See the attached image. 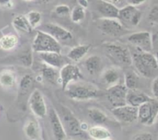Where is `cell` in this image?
Returning <instances> with one entry per match:
<instances>
[{
  "label": "cell",
  "instance_id": "8992f818",
  "mask_svg": "<svg viewBox=\"0 0 158 140\" xmlns=\"http://www.w3.org/2000/svg\"><path fill=\"white\" fill-rule=\"evenodd\" d=\"M137 112V120L145 126L154 124L158 114V100L152 98L150 101L140 105Z\"/></svg>",
  "mask_w": 158,
  "mask_h": 140
},
{
  "label": "cell",
  "instance_id": "d590c367",
  "mask_svg": "<svg viewBox=\"0 0 158 140\" xmlns=\"http://www.w3.org/2000/svg\"><path fill=\"white\" fill-rule=\"evenodd\" d=\"M148 18L151 22L158 24V5L154 6L151 9L149 15H148Z\"/></svg>",
  "mask_w": 158,
  "mask_h": 140
},
{
  "label": "cell",
  "instance_id": "44dd1931",
  "mask_svg": "<svg viewBox=\"0 0 158 140\" xmlns=\"http://www.w3.org/2000/svg\"><path fill=\"white\" fill-rule=\"evenodd\" d=\"M89 49H90V46L89 45L81 44L74 46L67 53V58L72 60L73 62H77L86 56V55L89 51Z\"/></svg>",
  "mask_w": 158,
  "mask_h": 140
},
{
  "label": "cell",
  "instance_id": "5bb4252c",
  "mask_svg": "<svg viewBox=\"0 0 158 140\" xmlns=\"http://www.w3.org/2000/svg\"><path fill=\"white\" fill-rule=\"evenodd\" d=\"M111 112L114 117L122 122L132 123L137 120L138 109L128 104L114 108Z\"/></svg>",
  "mask_w": 158,
  "mask_h": 140
},
{
  "label": "cell",
  "instance_id": "e575fe53",
  "mask_svg": "<svg viewBox=\"0 0 158 140\" xmlns=\"http://www.w3.org/2000/svg\"><path fill=\"white\" fill-rule=\"evenodd\" d=\"M131 140H155L154 135L151 132H139L132 137Z\"/></svg>",
  "mask_w": 158,
  "mask_h": 140
},
{
  "label": "cell",
  "instance_id": "ee69618b",
  "mask_svg": "<svg viewBox=\"0 0 158 140\" xmlns=\"http://www.w3.org/2000/svg\"><path fill=\"white\" fill-rule=\"evenodd\" d=\"M40 1L43 3H48V2H50L52 1V0H40Z\"/></svg>",
  "mask_w": 158,
  "mask_h": 140
},
{
  "label": "cell",
  "instance_id": "8fae6325",
  "mask_svg": "<svg viewBox=\"0 0 158 140\" xmlns=\"http://www.w3.org/2000/svg\"><path fill=\"white\" fill-rule=\"evenodd\" d=\"M29 106L35 116L44 118L48 113L43 93L39 89H35L29 98Z\"/></svg>",
  "mask_w": 158,
  "mask_h": 140
},
{
  "label": "cell",
  "instance_id": "52a82bcc",
  "mask_svg": "<svg viewBox=\"0 0 158 140\" xmlns=\"http://www.w3.org/2000/svg\"><path fill=\"white\" fill-rule=\"evenodd\" d=\"M83 78L80 68L74 64H65L59 71V84L61 85L63 90L66 89L70 83L80 81Z\"/></svg>",
  "mask_w": 158,
  "mask_h": 140
},
{
  "label": "cell",
  "instance_id": "f546056e",
  "mask_svg": "<svg viewBox=\"0 0 158 140\" xmlns=\"http://www.w3.org/2000/svg\"><path fill=\"white\" fill-rule=\"evenodd\" d=\"M70 18L73 22L79 23L83 21L86 17V10L82 6L77 5L70 11Z\"/></svg>",
  "mask_w": 158,
  "mask_h": 140
},
{
  "label": "cell",
  "instance_id": "d6a6232c",
  "mask_svg": "<svg viewBox=\"0 0 158 140\" xmlns=\"http://www.w3.org/2000/svg\"><path fill=\"white\" fill-rule=\"evenodd\" d=\"M70 8H69V6L64 4L58 5L55 7L54 9V12L56 13V15H57L58 16L63 17L66 16V15H68L70 14Z\"/></svg>",
  "mask_w": 158,
  "mask_h": 140
},
{
  "label": "cell",
  "instance_id": "c3c4849f",
  "mask_svg": "<svg viewBox=\"0 0 158 140\" xmlns=\"http://www.w3.org/2000/svg\"><path fill=\"white\" fill-rule=\"evenodd\" d=\"M68 140H71V139H68Z\"/></svg>",
  "mask_w": 158,
  "mask_h": 140
},
{
  "label": "cell",
  "instance_id": "7dc6e473",
  "mask_svg": "<svg viewBox=\"0 0 158 140\" xmlns=\"http://www.w3.org/2000/svg\"><path fill=\"white\" fill-rule=\"evenodd\" d=\"M105 140H112V139H110V138H107V139H105Z\"/></svg>",
  "mask_w": 158,
  "mask_h": 140
},
{
  "label": "cell",
  "instance_id": "4fadbf2b",
  "mask_svg": "<svg viewBox=\"0 0 158 140\" xmlns=\"http://www.w3.org/2000/svg\"><path fill=\"white\" fill-rule=\"evenodd\" d=\"M41 31L49 34L60 43L67 42L73 39V35L69 30L55 23H46L43 25Z\"/></svg>",
  "mask_w": 158,
  "mask_h": 140
},
{
  "label": "cell",
  "instance_id": "ffe728a7",
  "mask_svg": "<svg viewBox=\"0 0 158 140\" xmlns=\"http://www.w3.org/2000/svg\"><path fill=\"white\" fill-rule=\"evenodd\" d=\"M120 72L117 68L110 67L103 70L102 73V81L109 87L120 83Z\"/></svg>",
  "mask_w": 158,
  "mask_h": 140
},
{
  "label": "cell",
  "instance_id": "ac0fdd59",
  "mask_svg": "<svg viewBox=\"0 0 158 140\" xmlns=\"http://www.w3.org/2000/svg\"><path fill=\"white\" fill-rule=\"evenodd\" d=\"M40 59L43 64L52 66L56 69H60L63 66V58L60 52H46L39 53Z\"/></svg>",
  "mask_w": 158,
  "mask_h": 140
},
{
  "label": "cell",
  "instance_id": "603a6c76",
  "mask_svg": "<svg viewBox=\"0 0 158 140\" xmlns=\"http://www.w3.org/2000/svg\"><path fill=\"white\" fill-rule=\"evenodd\" d=\"M12 24L15 30L24 33H30L33 29L29 24L26 15H18L14 17Z\"/></svg>",
  "mask_w": 158,
  "mask_h": 140
},
{
  "label": "cell",
  "instance_id": "9c48e42d",
  "mask_svg": "<svg viewBox=\"0 0 158 140\" xmlns=\"http://www.w3.org/2000/svg\"><path fill=\"white\" fill-rule=\"evenodd\" d=\"M127 91V88L124 84L117 83L108 87L106 93V98L114 108L124 106L127 104L126 98Z\"/></svg>",
  "mask_w": 158,
  "mask_h": 140
},
{
  "label": "cell",
  "instance_id": "2e32d148",
  "mask_svg": "<svg viewBox=\"0 0 158 140\" xmlns=\"http://www.w3.org/2000/svg\"><path fill=\"white\" fill-rule=\"evenodd\" d=\"M96 9L101 18H118L119 7L106 0H97Z\"/></svg>",
  "mask_w": 158,
  "mask_h": 140
},
{
  "label": "cell",
  "instance_id": "83f0119b",
  "mask_svg": "<svg viewBox=\"0 0 158 140\" xmlns=\"http://www.w3.org/2000/svg\"><path fill=\"white\" fill-rule=\"evenodd\" d=\"M88 117L96 124H103L107 121L108 118L106 114L100 109L97 108H89L88 109Z\"/></svg>",
  "mask_w": 158,
  "mask_h": 140
},
{
  "label": "cell",
  "instance_id": "484cf974",
  "mask_svg": "<svg viewBox=\"0 0 158 140\" xmlns=\"http://www.w3.org/2000/svg\"><path fill=\"white\" fill-rule=\"evenodd\" d=\"M25 134L29 139L37 140L40 136V129L38 123L35 120H29L23 128Z\"/></svg>",
  "mask_w": 158,
  "mask_h": 140
},
{
  "label": "cell",
  "instance_id": "e0dca14e",
  "mask_svg": "<svg viewBox=\"0 0 158 140\" xmlns=\"http://www.w3.org/2000/svg\"><path fill=\"white\" fill-rule=\"evenodd\" d=\"M151 99H152L151 97H150L143 92L138 90L137 89H128L126 98L127 104L137 108L140 105L150 101Z\"/></svg>",
  "mask_w": 158,
  "mask_h": 140
},
{
  "label": "cell",
  "instance_id": "ba28073f",
  "mask_svg": "<svg viewBox=\"0 0 158 140\" xmlns=\"http://www.w3.org/2000/svg\"><path fill=\"white\" fill-rule=\"evenodd\" d=\"M127 41L136 49L143 52H152L154 49L153 38L151 32L147 31L136 32L127 37Z\"/></svg>",
  "mask_w": 158,
  "mask_h": 140
},
{
  "label": "cell",
  "instance_id": "d4e9b609",
  "mask_svg": "<svg viewBox=\"0 0 158 140\" xmlns=\"http://www.w3.org/2000/svg\"><path fill=\"white\" fill-rule=\"evenodd\" d=\"M88 132L91 138L95 140H105L110 138L111 133L106 128L101 126H94L89 128Z\"/></svg>",
  "mask_w": 158,
  "mask_h": 140
},
{
  "label": "cell",
  "instance_id": "4dcf8cb0",
  "mask_svg": "<svg viewBox=\"0 0 158 140\" xmlns=\"http://www.w3.org/2000/svg\"><path fill=\"white\" fill-rule=\"evenodd\" d=\"M29 24L32 29L38 27L42 21V15L40 12L36 10H32L26 15Z\"/></svg>",
  "mask_w": 158,
  "mask_h": 140
},
{
  "label": "cell",
  "instance_id": "f35d334b",
  "mask_svg": "<svg viewBox=\"0 0 158 140\" xmlns=\"http://www.w3.org/2000/svg\"><path fill=\"white\" fill-rule=\"evenodd\" d=\"M78 1V5L79 6H82L83 8H84L85 9L88 7L89 6V2L88 0H77Z\"/></svg>",
  "mask_w": 158,
  "mask_h": 140
},
{
  "label": "cell",
  "instance_id": "1f68e13d",
  "mask_svg": "<svg viewBox=\"0 0 158 140\" xmlns=\"http://www.w3.org/2000/svg\"><path fill=\"white\" fill-rule=\"evenodd\" d=\"M19 61L26 67H30L32 64V55L30 50L23 52L19 55Z\"/></svg>",
  "mask_w": 158,
  "mask_h": 140
},
{
  "label": "cell",
  "instance_id": "836d02e7",
  "mask_svg": "<svg viewBox=\"0 0 158 140\" xmlns=\"http://www.w3.org/2000/svg\"><path fill=\"white\" fill-rule=\"evenodd\" d=\"M32 82H33V78L32 77V75H29V74H26L24 76L22 77L21 80H20V89H23V90H26L32 86Z\"/></svg>",
  "mask_w": 158,
  "mask_h": 140
},
{
  "label": "cell",
  "instance_id": "3957f363",
  "mask_svg": "<svg viewBox=\"0 0 158 140\" xmlns=\"http://www.w3.org/2000/svg\"><path fill=\"white\" fill-rule=\"evenodd\" d=\"M103 49L110 60L118 67H129L132 65L131 52L126 46L117 43H106Z\"/></svg>",
  "mask_w": 158,
  "mask_h": 140
},
{
  "label": "cell",
  "instance_id": "b9f144b4",
  "mask_svg": "<svg viewBox=\"0 0 158 140\" xmlns=\"http://www.w3.org/2000/svg\"><path fill=\"white\" fill-rule=\"evenodd\" d=\"M80 128H81V129L83 131V132H85V131H88V129H89L88 125L85 122H80Z\"/></svg>",
  "mask_w": 158,
  "mask_h": 140
},
{
  "label": "cell",
  "instance_id": "7bdbcfd3",
  "mask_svg": "<svg viewBox=\"0 0 158 140\" xmlns=\"http://www.w3.org/2000/svg\"><path fill=\"white\" fill-rule=\"evenodd\" d=\"M154 124H155L156 129H157V130L158 131V114L157 115V118H156V119H155V122H154Z\"/></svg>",
  "mask_w": 158,
  "mask_h": 140
},
{
  "label": "cell",
  "instance_id": "74e56055",
  "mask_svg": "<svg viewBox=\"0 0 158 140\" xmlns=\"http://www.w3.org/2000/svg\"><path fill=\"white\" fill-rule=\"evenodd\" d=\"M147 0H127V5H131V6H137L143 4L146 2Z\"/></svg>",
  "mask_w": 158,
  "mask_h": 140
},
{
  "label": "cell",
  "instance_id": "4316f807",
  "mask_svg": "<svg viewBox=\"0 0 158 140\" xmlns=\"http://www.w3.org/2000/svg\"><path fill=\"white\" fill-rule=\"evenodd\" d=\"M19 42V38L15 34H7L0 38V48L4 51L15 49Z\"/></svg>",
  "mask_w": 158,
  "mask_h": 140
},
{
  "label": "cell",
  "instance_id": "cb8c5ba5",
  "mask_svg": "<svg viewBox=\"0 0 158 140\" xmlns=\"http://www.w3.org/2000/svg\"><path fill=\"white\" fill-rule=\"evenodd\" d=\"M41 75L43 78L49 83L56 85L59 82V72L57 69L43 64V68L41 69Z\"/></svg>",
  "mask_w": 158,
  "mask_h": 140
},
{
  "label": "cell",
  "instance_id": "7402d4cb",
  "mask_svg": "<svg viewBox=\"0 0 158 140\" xmlns=\"http://www.w3.org/2000/svg\"><path fill=\"white\" fill-rule=\"evenodd\" d=\"M16 83V76L12 69H4L0 72V86L5 89L12 88Z\"/></svg>",
  "mask_w": 158,
  "mask_h": 140
},
{
  "label": "cell",
  "instance_id": "f6af8a7d",
  "mask_svg": "<svg viewBox=\"0 0 158 140\" xmlns=\"http://www.w3.org/2000/svg\"><path fill=\"white\" fill-rule=\"evenodd\" d=\"M155 56H156V58H157V62H158V49H157V52H156V55H155Z\"/></svg>",
  "mask_w": 158,
  "mask_h": 140
},
{
  "label": "cell",
  "instance_id": "ab89813d",
  "mask_svg": "<svg viewBox=\"0 0 158 140\" xmlns=\"http://www.w3.org/2000/svg\"><path fill=\"white\" fill-rule=\"evenodd\" d=\"M12 0H0V6H8L12 3Z\"/></svg>",
  "mask_w": 158,
  "mask_h": 140
},
{
  "label": "cell",
  "instance_id": "9a60e30c",
  "mask_svg": "<svg viewBox=\"0 0 158 140\" xmlns=\"http://www.w3.org/2000/svg\"><path fill=\"white\" fill-rule=\"evenodd\" d=\"M47 114L53 136L56 140H64L66 137V133L59 114L54 109H49Z\"/></svg>",
  "mask_w": 158,
  "mask_h": 140
},
{
  "label": "cell",
  "instance_id": "8d00e7d4",
  "mask_svg": "<svg viewBox=\"0 0 158 140\" xmlns=\"http://www.w3.org/2000/svg\"><path fill=\"white\" fill-rule=\"evenodd\" d=\"M152 93L154 98L158 100V77L154 78L152 83Z\"/></svg>",
  "mask_w": 158,
  "mask_h": 140
},
{
  "label": "cell",
  "instance_id": "bcb514c9",
  "mask_svg": "<svg viewBox=\"0 0 158 140\" xmlns=\"http://www.w3.org/2000/svg\"><path fill=\"white\" fill-rule=\"evenodd\" d=\"M25 2H31V1H33V0H23Z\"/></svg>",
  "mask_w": 158,
  "mask_h": 140
},
{
  "label": "cell",
  "instance_id": "277c9868",
  "mask_svg": "<svg viewBox=\"0 0 158 140\" xmlns=\"http://www.w3.org/2000/svg\"><path fill=\"white\" fill-rule=\"evenodd\" d=\"M32 49L37 53L46 52H61V44L49 34L37 30L32 41Z\"/></svg>",
  "mask_w": 158,
  "mask_h": 140
},
{
  "label": "cell",
  "instance_id": "d6986e66",
  "mask_svg": "<svg viewBox=\"0 0 158 140\" xmlns=\"http://www.w3.org/2000/svg\"><path fill=\"white\" fill-rule=\"evenodd\" d=\"M84 66L89 75H95L103 69V61L99 55H92L85 60Z\"/></svg>",
  "mask_w": 158,
  "mask_h": 140
},
{
  "label": "cell",
  "instance_id": "6da1fadb",
  "mask_svg": "<svg viewBox=\"0 0 158 140\" xmlns=\"http://www.w3.org/2000/svg\"><path fill=\"white\" fill-rule=\"evenodd\" d=\"M137 50L131 53L132 64L140 75L151 78L158 69V62L155 55L151 52Z\"/></svg>",
  "mask_w": 158,
  "mask_h": 140
},
{
  "label": "cell",
  "instance_id": "60d3db41",
  "mask_svg": "<svg viewBox=\"0 0 158 140\" xmlns=\"http://www.w3.org/2000/svg\"><path fill=\"white\" fill-rule=\"evenodd\" d=\"M106 1L112 3V4L115 5V6H117L118 7V6L123 2V0H106Z\"/></svg>",
  "mask_w": 158,
  "mask_h": 140
},
{
  "label": "cell",
  "instance_id": "7a4b0ae2",
  "mask_svg": "<svg viewBox=\"0 0 158 140\" xmlns=\"http://www.w3.org/2000/svg\"><path fill=\"white\" fill-rule=\"evenodd\" d=\"M64 91L69 98L77 101L93 99L102 95V92L95 86L79 81L70 83Z\"/></svg>",
  "mask_w": 158,
  "mask_h": 140
},
{
  "label": "cell",
  "instance_id": "681fc988",
  "mask_svg": "<svg viewBox=\"0 0 158 140\" xmlns=\"http://www.w3.org/2000/svg\"><path fill=\"white\" fill-rule=\"evenodd\" d=\"M89 140H91V139H89Z\"/></svg>",
  "mask_w": 158,
  "mask_h": 140
},
{
  "label": "cell",
  "instance_id": "30bf717a",
  "mask_svg": "<svg viewBox=\"0 0 158 140\" xmlns=\"http://www.w3.org/2000/svg\"><path fill=\"white\" fill-rule=\"evenodd\" d=\"M142 18V12L137 8V6L127 5L119 9L117 19L122 24L137 26L140 23Z\"/></svg>",
  "mask_w": 158,
  "mask_h": 140
},
{
  "label": "cell",
  "instance_id": "5b68a950",
  "mask_svg": "<svg viewBox=\"0 0 158 140\" xmlns=\"http://www.w3.org/2000/svg\"><path fill=\"white\" fill-rule=\"evenodd\" d=\"M61 121L66 131V135L70 136H83L85 132L80 128V122L77 117L67 107L62 106L61 109Z\"/></svg>",
  "mask_w": 158,
  "mask_h": 140
},
{
  "label": "cell",
  "instance_id": "f1b7e54d",
  "mask_svg": "<svg viewBox=\"0 0 158 140\" xmlns=\"http://www.w3.org/2000/svg\"><path fill=\"white\" fill-rule=\"evenodd\" d=\"M138 81V75L133 71H127L124 73V85L127 89H137Z\"/></svg>",
  "mask_w": 158,
  "mask_h": 140
},
{
  "label": "cell",
  "instance_id": "7c38bea8",
  "mask_svg": "<svg viewBox=\"0 0 158 140\" xmlns=\"http://www.w3.org/2000/svg\"><path fill=\"white\" fill-rule=\"evenodd\" d=\"M99 29L105 35L114 37L123 35L125 32L124 26L117 18H101Z\"/></svg>",
  "mask_w": 158,
  "mask_h": 140
}]
</instances>
